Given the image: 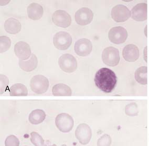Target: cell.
Wrapping results in <instances>:
<instances>
[{
  "instance_id": "2e32d148",
  "label": "cell",
  "mask_w": 149,
  "mask_h": 146,
  "mask_svg": "<svg viewBox=\"0 0 149 146\" xmlns=\"http://www.w3.org/2000/svg\"><path fill=\"white\" fill-rule=\"evenodd\" d=\"M27 13L29 19L34 21L38 20L43 16V7L37 3H32L27 7Z\"/></svg>"
},
{
  "instance_id": "44dd1931",
  "label": "cell",
  "mask_w": 149,
  "mask_h": 146,
  "mask_svg": "<svg viewBox=\"0 0 149 146\" xmlns=\"http://www.w3.org/2000/svg\"><path fill=\"white\" fill-rule=\"evenodd\" d=\"M28 90L25 85L21 84H16L12 85L10 89L11 96H27Z\"/></svg>"
},
{
  "instance_id": "ffe728a7",
  "label": "cell",
  "mask_w": 149,
  "mask_h": 146,
  "mask_svg": "<svg viewBox=\"0 0 149 146\" xmlns=\"http://www.w3.org/2000/svg\"><path fill=\"white\" fill-rule=\"evenodd\" d=\"M52 93L54 96H70L72 91L71 88L67 85L58 84L53 87Z\"/></svg>"
},
{
  "instance_id": "277c9868",
  "label": "cell",
  "mask_w": 149,
  "mask_h": 146,
  "mask_svg": "<svg viewBox=\"0 0 149 146\" xmlns=\"http://www.w3.org/2000/svg\"><path fill=\"white\" fill-rule=\"evenodd\" d=\"M55 124L56 127L61 132L68 133L74 127V121L69 114L63 113L56 117Z\"/></svg>"
},
{
  "instance_id": "83f0119b",
  "label": "cell",
  "mask_w": 149,
  "mask_h": 146,
  "mask_svg": "<svg viewBox=\"0 0 149 146\" xmlns=\"http://www.w3.org/2000/svg\"><path fill=\"white\" fill-rule=\"evenodd\" d=\"M1 85H0V94L2 95V93H4L6 91V88L8 87L9 83L8 78V77H6L5 75L1 74Z\"/></svg>"
},
{
  "instance_id": "ba28073f",
  "label": "cell",
  "mask_w": 149,
  "mask_h": 146,
  "mask_svg": "<svg viewBox=\"0 0 149 146\" xmlns=\"http://www.w3.org/2000/svg\"><path fill=\"white\" fill-rule=\"evenodd\" d=\"M75 136L81 144H88L92 137V131L89 125L83 123L78 126L75 130Z\"/></svg>"
},
{
  "instance_id": "9a60e30c",
  "label": "cell",
  "mask_w": 149,
  "mask_h": 146,
  "mask_svg": "<svg viewBox=\"0 0 149 146\" xmlns=\"http://www.w3.org/2000/svg\"><path fill=\"white\" fill-rule=\"evenodd\" d=\"M139 55L138 48L134 45H128L123 49V58L126 61L129 62L136 61L139 58Z\"/></svg>"
},
{
  "instance_id": "6da1fadb",
  "label": "cell",
  "mask_w": 149,
  "mask_h": 146,
  "mask_svg": "<svg viewBox=\"0 0 149 146\" xmlns=\"http://www.w3.org/2000/svg\"><path fill=\"white\" fill-rule=\"evenodd\" d=\"M117 82V77L114 72L108 68H102L97 71L95 77L96 86L105 93H110Z\"/></svg>"
},
{
  "instance_id": "52a82bcc",
  "label": "cell",
  "mask_w": 149,
  "mask_h": 146,
  "mask_svg": "<svg viewBox=\"0 0 149 146\" xmlns=\"http://www.w3.org/2000/svg\"><path fill=\"white\" fill-rule=\"evenodd\" d=\"M108 37L112 43L117 45L122 44L127 39L128 32L123 27H115L110 30Z\"/></svg>"
},
{
  "instance_id": "f546056e",
  "label": "cell",
  "mask_w": 149,
  "mask_h": 146,
  "mask_svg": "<svg viewBox=\"0 0 149 146\" xmlns=\"http://www.w3.org/2000/svg\"><path fill=\"white\" fill-rule=\"evenodd\" d=\"M61 146H67V145H63Z\"/></svg>"
},
{
  "instance_id": "4316f807",
  "label": "cell",
  "mask_w": 149,
  "mask_h": 146,
  "mask_svg": "<svg viewBox=\"0 0 149 146\" xmlns=\"http://www.w3.org/2000/svg\"><path fill=\"white\" fill-rule=\"evenodd\" d=\"M5 145L6 146H19V141L15 136L12 135L6 138Z\"/></svg>"
},
{
  "instance_id": "5bb4252c",
  "label": "cell",
  "mask_w": 149,
  "mask_h": 146,
  "mask_svg": "<svg viewBox=\"0 0 149 146\" xmlns=\"http://www.w3.org/2000/svg\"><path fill=\"white\" fill-rule=\"evenodd\" d=\"M14 52L16 56L21 61L26 60L31 56V50L29 45L24 41L16 43L14 46Z\"/></svg>"
},
{
  "instance_id": "ac0fdd59",
  "label": "cell",
  "mask_w": 149,
  "mask_h": 146,
  "mask_svg": "<svg viewBox=\"0 0 149 146\" xmlns=\"http://www.w3.org/2000/svg\"><path fill=\"white\" fill-rule=\"evenodd\" d=\"M38 60L37 57L34 54H32L31 58L27 61H19V65L22 70L25 72H32L37 66Z\"/></svg>"
},
{
  "instance_id": "3957f363",
  "label": "cell",
  "mask_w": 149,
  "mask_h": 146,
  "mask_svg": "<svg viewBox=\"0 0 149 146\" xmlns=\"http://www.w3.org/2000/svg\"><path fill=\"white\" fill-rule=\"evenodd\" d=\"M102 59L104 64L109 66H115L120 61L119 51L117 49L109 47L104 49L102 53Z\"/></svg>"
},
{
  "instance_id": "603a6c76",
  "label": "cell",
  "mask_w": 149,
  "mask_h": 146,
  "mask_svg": "<svg viewBox=\"0 0 149 146\" xmlns=\"http://www.w3.org/2000/svg\"><path fill=\"white\" fill-rule=\"evenodd\" d=\"M31 141L35 146H49L45 143L42 137L38 133L33 132L31 133Z\"/></svg>"
},
{
  "instance_id": "9c48e42d",
  "label": "cell",
  "mask_w": 149,
  "mask_h": 146,
  "mask_svg": "<svg viewBox=\"0 0 149 146\" xmlns=\"http://www.w3.org/2000/svg\"><path fill=\"white\" fill-rule=\"evenodd\" d=\"M131 15L130 11L125 6L118 5L112 9V18L117 23L125 22L130 17Z\"/></svg>"
},
{
  "instance_id": "d6986e66",
  "label": "cell",
  "mask_w": 149,
  "mask_h": 146,
  "mask_svg": "<svg viewBox=\"0 0 149 146\" xmlns=\"http://www.w3.org/2000/svg\"><path fill=\"white\" fill-rule=\"evenodd\" d=\"M45 118V112L43 110L36 109L29 114V120L32 124L37 125L43 122Z\"/></svg>"
},
{
  "instance_id": "d4e9b609",
  "label": "cell",
  "mask_w": 149,
  "mask_h": 146,
  "mask_svg": "<svg viewBox=\"0 0 149 146\" xmlns=\"http://www.w3.org/2000/svg\"><path fill=\"white\" fill-rule=\"evenodd\" d=\"M125 113L129 116H136L138 113L137 104L131 103L127 105L125 109Z\"/></svg>"
},
{
  "instance_id": "7402d4cb",
  "label": "cell",
  "mask_w": 149,
  "mask_h": 146,
  "mask_svg": "<svg viewBox=\"0 0 149 146\" xmlns=\"http://www.w3.org/2000/svg\"><path fill=\"white\" fill-rule=\"evenodd\" d=\"M147 73H148L147 67L143 66L138 68L136 70L135 74H134L136 81L139 82L140 84L146 85L148 83Z\"/></svg>"
},
{
  "instance_id": "7a4b0ae2",
  "label": "cell",
  "mask_w": 149,
  "mask_h": 146,
  "mask_svg": "<svg viewBox=\"0 0 149 146\" xmlns=\"http://www.w3.org/2000/svg\"><path fill=\"white\" fill-rule=\"evenodd\" d=\"M30 87L32 90L36 94L40 95L46 93L49 87V81L44 76L35 75L30 82Z\"/></svg>"
},
{
  "instance_id": "f1b7e54d",
  "label": "cell",
  "mask_w": 149,
  "mask_h": 146,
  "mask_svg": "<svg viewBox=\"0 0 149 146\" xmlns=\"http://www.w3.org/2000/svg\"><path fill=\"white\" fill-rule=\"evenodd\" d=\"M49 146H56V145L55 144H53V145H49Z\"/></svg>"
},
{
  "instance_id": "7c38bea8",
  "label": "cell",
  "mask_w": 149,
  "mask_h": 146,
  "mask_svg": "<svg viewBox=\"0 0 149 146\" xmlns=\"http://www.w3.org/2000/svg\"><path fill=\"white\" fill-rule=\"evenodd\" d=\"M93 49L91 42L85 38L80 39L74 44V50L76 53L80 56H86L91 53Z\"/></svg>"
},
{
  "instance_id": "30bf717a",
  "label": "cell",
  "mask_w": 149,
  "mask_h": 146,
  "mask_svg": "<svg viewBox=\"0 0 149 146\" xmlns=\"http://www.w3.org/2000/svg\"><path fill=\"white\" fill-rule=\"evenodd\" d=\"M52 21L57 26L67 28L72 23V19L69 14L63 10H57L54 13Z\"/></svg>"
},
{
  "instance_id": "484cf974",
  "label": "cell",
  "mask_w": 149,
  "mask_h": 146,
  "mask_svg": "<svg viewBox=\"0 0 149 146\" xmlns=\"http://www.w3.org/2000/svg\"><path fill=\"white\" fill-rule=\"evenodd\" d=\"M112 143L111 138L107 134H104L97 141L98 146H110Z\"/></svg>"
},
{
  "instance_id": "8fae6325",
  "label": "cell",
  "mask_w": 149,
  "mask_h": 146,
  "mask_svg": "<svg viewBox=\"0 0 149 146\" xmlns=\"http://www.w3.org/2000/svg\"><path fill=\"white\" fill-rule=\"evenodd\" d=\"M93 17V12L87 8H83L78 10L74 15L77 24L81 26H86L90 24Z\"/></svg>"
},
{
  "instance_id": "8992f818",
  "label": "cell",
  "mask_w": 149,
  "mask_h": 146,
  "mask_svg": "<svg viewBox=\"0 0 149 146\" xmlns=\"http://www.w3.org/2000/svg\"><path fill=\"white\" fill-rule=\"evenodd\" d=\"M72 37L68 32H59L54 36V45L60 50L68 49L72 45Z\"/></svg>"
},
{
  "instance_id": "5b68a950",
  "label": "cell",
  "mask_w": 149,
  "mask_h": 146,
  "mask_svg": "<svg viewBox=\"0 0 149 146\" xmlns=\"http://www.w3.org/2000/svg\"><path fill=\"white\" fill-rule=\"evenodd\" d=\"M58 64L64 72L68 73L74 72L77 68V62L74 56L70 54H65L59 58Z\"/></svg>"
},
{
  "instance_id": "4fadbf2b",
  "label": "cell",
  "mask_w": 149,
  "mask_h": 146,
  "mask_svg": "<svg viewBox=\"0 0 149 146\" xmlns=\"http://www.w3.org/2000/svg\"><path fill=\"white\" fill-rule=\"evenodd\" d=\"M132 19L137 21H146L148 17V5L146 3H139L133 7L131 11Z\"/></svg>"
},
{
  "instance_id": "cb8c5ba5",
  "label": "cell",
  "mask_w": 149,
  "mask_h": 146,
  "mask_svg": "<svg viewBox=\"0 0 149 146\" xmlns=\"http://www.w3.org/2000/svg\"><path fill=\"white\" fill-rule=\"evenodd\" d=\"M11 45V39L6 36L0 37V52L3 53L8 50Z\"/></svg>"
},
{
  "instance_id": "e0dca14e",
  "label": "cell",
  "mask_w": 149,
  "mask_h": 146,
  "mask_svg": "<svg viewBox=\"0 0 149 146\" xmlns=\"http://www.w3.org/2000/svg\"><path fill=\"white\" fill-rule=\"evenodd\" d=\"M4 29L8 34L15 35L21 31V24L17 19L10 18L7 19L4 23Z\"/></svg>"
}]
</instances>
